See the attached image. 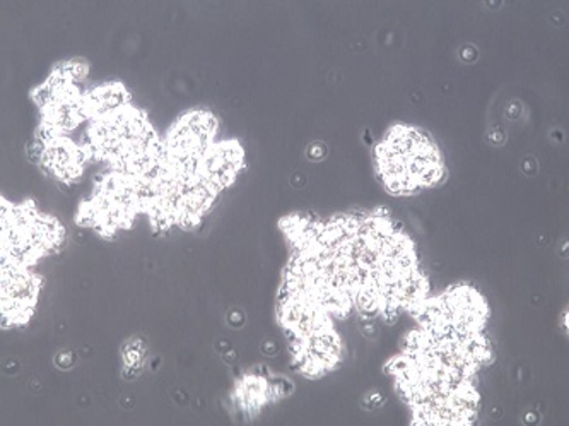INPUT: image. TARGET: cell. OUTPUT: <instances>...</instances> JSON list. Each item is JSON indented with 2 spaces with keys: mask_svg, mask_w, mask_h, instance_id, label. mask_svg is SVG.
<instances>
[{
  "mask_svg": "<svg viewBox=\"0 0 569 426\" xmlns=\"http://www.w3.org/2000/svg\"><path fill=\"white\" fill-rule=\"evenodd\" d=\"M378 155L385 182L397 192H409L437 180L438 152L412 130L402 127L393 130Z\"/></svg>",
  "mask_w": 569,
  "mask_h": 426,
  "instance_id": "1",
  "label": "cell"
}]
</instances>
